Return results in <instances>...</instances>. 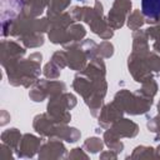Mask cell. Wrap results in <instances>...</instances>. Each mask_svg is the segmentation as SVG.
Instances as JSON below:
<instances>
[{"mask_svg":"<svg viewBox=\"0 0 160 160\" xmlns=\"http://www.w3.org/2000/svg\"><path fill=\"white\" fill-rule=\"evenodd\" d=\"M142 14L149 19L160 16V0H141Z\"/></svg>","mask_w":160,"mask_h":160,"instance_id":"obj_1","label":"cell"}]
</instances>
